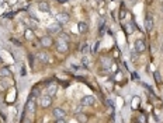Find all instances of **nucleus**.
I'll use <instances>...</instances> for the list:
<instances>
[{
  "label": "nucleus",
  "instance_id": "1",
  "mask_svg": "<svg viewBox=\"0 0 163 123\" xmlns=\"http://www.w3.org/2000/svg\"><path fill=\"white\" fill-rule=\"evenodd\" d=\"M47 30H48L49 35H54V34H61V32H62V24H59V23H54V24L49 25Z\"/></svg>",
  "mask_w": 163,
  "mask_h": 123
},
{
  "label": "nucleus",
  "instance_id": "2",
  "mask_svg": "<svg viewBox=\"0 0 163 123\" xmlns=\"http://www.w3.org/2000/svg\"><path fill=\"white\" fill-rule=\"evenodd\" d=\"M40 43L42 48H51L54 45V39H52L51 35H45V36H42L40 39Z\"/></svg>",
  "mask_w": 163,
  "mask_h": 123
},
{
  "label": "nucleus",
  "instance_id": "3",
  "mask_svg": "<svg viewBox=\"0 0 163 123\" xmlns=\"http://www.w3.org/2000/svg\"><path fill=\"white\" fill-rule=\"evenodd\" d=\"M96 102V99L93 95H84L82 98V107H93Z\"/></svg>",
  "mask_w": 163,
  "mask_h": 123
},
{
  "label": "nucleus",
  "instance_id": "4",
  "mask_svg": "<svg viewBox=\"0 0 163 123\" xmlns=\"http://www.w3.org/2000/svg\"><path fill=\"white\" fill-rule=\"evenodd\" d=\"M40 105L42 108H49L52 105V97H49L48 94L47 95H42L40 98Z\"/></svg>",
  "mask_w": 163,
  "mask_h": 123
},
{
  "label": "nucleus",
  "instance_id": "5",
  "mask_svg": "<svg viewBox=\"0 0 163 123\" xmlns=\"http://www.w3.org/2000/svg\"><path fill=\"white\" fill-rule=\"evenodd\" d=\"M146 50V43L143 42V39H137L135 41V52L138 53H142Z\"/></svg>",
  "mask_w": 163,
  "mask_h": 123
},
{
  "label": "nucleus",
  "instance_id": "6",
  "mask_svg": "<svg viewBox=\"0 0 163 123\" xmlns=\"http://www.w3.org/2000/svg\"><path fill=\"white\" fill-rule=\"evenodd\" d=\"M25 107H27V108H25V109H27V112L33 116L34 112H35V107H37V104H35V101H34L33 97L28 99V102H27V105H25Z\"/></svg>",
  "mask_w": 163,
  "mask_h": 123
},
{
  "label": "nucleus",
  "instance_id": "7",
  "mask_svg": "<svg viewBox=\"0 0 163 123\" xmlns=\"http://www.w3.org/2000/svg\"><path fill=\"white\" fill-rule=\"evenodd\" d=\"M56 50L59 52V53H66V52L69 50V45H68V42L58 41V43H56Z\"/></svg>",
  "mask_w": 163,
  "mask_h": 123
},
{
  "label": "nucleus",
  "instance_id": "8",
  "mask_svg": "<svg viewBox=\"0 0 163 123\" xmlns=\"http://www.w3.org/2000/svg\"><path fill=\"white\" fill-rule=\"evenodd\" d=\"M69 14L68 13H59L56 16V23L59 24H66V23H69Z\"/></svg>",
  "mask_w": 163,
  "mask_h": 123
},
{
  "label": "nucleus",
  "instance_id": "9",
  "mask_svg": "<svg viewBox=\"0 0 163 123\" xmlns=\"http://www.w3.org/2000/svg\"><path fill=\"white\" fill-rule=\"evenodd\" d=\"M152 28H153V17L150 14H148L146 18H145V30L149 32V31H152Z\"/></svg>",
  "mask_w": 163,
  "mask_h": 123
},
{
  "label": "nucleus",
  "instance_id": "10",
  "mask_svg": "<svg viewBox=\"0 0 163 123\" xmlns=\"http://www.w3.org/2000/svg\"><path fill=\"white\" fill-rule=\"evenodd\" d=\"M52 115H54V118H56V119H63L66 116V112L63 109H61V108H55L52 111Z\"/></svg>",
  "mask_w": 163,
  "mask_h": 123
},
{
  "label": "nucleus",
  "instance_id": "11",
  "mask_svg": "<svg viewBox=\"0 0 163 123\" xmlns=\"http://www.w3.org/2000/svg\"><path fill=\"white\" fill-rule=\"evenodd\" d=\"M56 90H58V85L55 82H51V84H48V87H47V94H48L49 97H54L56 94Z\"/></svg>",
  "mask_w": 163,
  "mask_h": 123
},
{
  "label": "nucleus",
  "instance_id": "12",
  "mask_svg": "<svg viewBox=\"0 0 163 123\" xmlns=\"http://www.w3.org/2000/svg\"><path fill=\"white\" fill-rule=\"evenodd\" d=\"M37 59L42 62V63H48L49 62V56L48 53H45V52H40V53H37Z\"/></svg>",
  "mask_w": 163,
  "mask_h": 123
},
{
  "label": "nucleus",
  "instance_id": "13",
  "mask_svg": "<svg viewBox=\"0 0 163 123\" xmlns=\"http://www.w3.org/2000/svg\"><path fill=\"white\" fill-rule=\"evenodd\" d=\"M77 28H79V32H80V34H86L87 31H89V25H87V23H84V21L79 23Z\"/></svg>",
  "mask_w": 163,
  "mask_h": 123
},
{
  "label": "nucleus",
  "instance_id": "14",
  "mask_svg": "<svg viewBox=\"0 0 163 123\" xmlns=\"http://www.w3.org/2000/svg\"><path fill=\"white\" fill-rule=\"evenodd\" d=\"M76 120L79 123H87L89 118H87V115H84V113H77L76 115Z\"/></svg>",
  "mask_w": 163,
  "mask_h": 123
},
{
  "label": "nucleus",
  "instance_id": "15",
  "mask_svg": "<svg viewBox=\"0 0 163 123\" xmlns=\"http://www.w3.org/2000/svg\"><path fill=\"white\" fill-rule=\"evenodd\" d=\"M38 8H40V11H44V13H49V4L48 3H45V1H42L38 4Z\"/></svg>",
  "mask_w": 163,
  "mask_h": 123
},
{
  "label": "nucleus",
  "instance_id": "16",
  "mask_svg": "<svg viewBox=\"0 0 163 123\" xmlns=\"http://www.w3.org/2000/svg\"><path fill=\"white\" fill-rule=\"evenodd\" d=\"M24 34H25V38H27V39H34V32H33L31 28H27Z\"/></svg>",
  "mask_w": 163,
  "mask_h": 123
},
{
  "label": "nucleus",
  "instance_id": "17",
  "mask_svg": "<svg viewBox=\"0 0 163 123\" xmlns=\"http://www.w3.org/2000/svg\"><path fill=\"white\" fill-rule=\"evenodd\" d=\"M103 66H104L106 69H110V67L113 66V62H111L108 58H103Z\"/></svg>",
  "mask_w": 163,
  "mask_h": 123
},
{
  "label": "nucleus",
  "instance_id": "18",
  "mask_svg": "<svg viewBox=\"0 0 163 123\" xmlns=\"http://www.w3.org/2000/svg\"><path fill=\"white\" fill-rule=\"evenodd\" d=\"M0 76H1V77H10V70H8L7 67H3V69L0 70Z\"/></svg>",
  "mask_w": 163,
  "mask_h": 123
},
{
  "label": "nucleus",
  "instance_id": "19",
  "mask_svg": "<svg viewBox=\"0 0 163 123\" xmlns=\"http://www.w3.org/2000/svg\"><path fill=\"white\" fill-rule=\"evenodd\" d=\"M59 39H61V41H63V42H69V39H70V36H69L68 34L61 32V34H59Z\"/></svg>",
  "mask_w": 163,
  "mask_h": 123
},
{
  "label": "nucleus",
  "instance_id": "20",
  "mask_svg": "<svg viewBox=\"0 0 163 123\" xmlns=\"http://www.w3.org/2000/svg\"><path fill=\"white\" fill-rule=\"evenodd\" d=\"M125 31H127L128 34L134 32V31H135V30H134V24H132V23H128V24L125 25Z\"/></svg>",
  "mask_w": 163,
  "mask_h": 123
},
{
  "label": "nucleus",
  "instance_id": "21",
  "mask_svg": "<svg viewBox=\"0 0 163 123\" xmlns=\"http://www.w3.org/2000/svg\"><path fill=\"white\" fill-rule=\"evenodd\" d=\"M153 76H155V81L157 82V84H162V76H160V73H159V71H155Z\"/></svg>",
  "mask_w": 163,
  "mask_h": 123
},
{
  "label": "nucleus",
  "instance_id": "22",
  "mask_svg": "<svg viewBox=\"0 0 163 123\" xmlns=\"http://www.w3.org/2000/svg\"><path fill=\"white\" fill-rule=\"evenodd\" d=\"M138 105H139V98L138 97H135V98L132 99V108H134V109H137Z\"/></svg>",
  "mask_w": 163,
  "mask_h": 123
},
{
  "label": "nucleus",
  "instance_id": "23",
  "mask_svg": "<svg viewBox=\"0 0 163 123\" xmlns=\"http://www.w3.org/2000/svg\"><path fill=\"white\" fill-rule=\"evenodd\" d=\"M8 87L7 81H4V80H0V90H6Z\"/></svg>",
  "mask_w": 163,
  "mask_h": 123
},
{
  "label": "nucleus",
  "instance_id": "24",
  "mask_svg": "<svg viewBox=\"0 0 163 123\" xmlns=\"http://www.w3.org/2000/svg\"><path fill=\"white\" fill-rule=\"evenodd\" d=\"M82 63H83V66H89V58L87 56H83L82 58Z\"/></svg>",
  "mask_w": 163,
  "mask_h": 123
},
{
  "label": "nucleus",
  "instance_id": "25",
  "mask_svg": "<svg viewBox=\"0 0 163 123\" xmlns=\"http://www.w3.org/2000/svg\"><path fill=\"white\" fill-rule=\"evenodd\" d=\"M89 50H90V46L89 45H84V46L82 48V53H87Z\"/></svg>",
  "mask_w": 163,
  "mask_h": 123
},
{
  "label": "nucleus",
  "instance_id": "26",
  "mask_svg": "<svg viewBox=\"0 0 163 123\" xmlns=\"http://www.w3.org/2000/svg\"><path fill=\"white\" fill-rule=\"evenodd\" d=\"M139 122H141V123H146V120H145V116H142V115L139 116Z\"/></svg>",
  "mask_w": 163,
  "mask_h": 123
},
{
  "label": "nucleus",
  "instance_id": "27",
  "mask_svg": "<svg viewBox=\"0 0 163 123\" xmlns=\"http://www.w3.org/2000/svg\"><path fill=\"white\" fill-rule=\"evenodd\" d=\"M35 94H37V95L40 94V90H38V88H34L33 90V95H35Z\"/></svg>",
  "mask_w": 163,
  "mask_h": 123
},
{
  "label": "nucleus",
  "instance_id": "28",
  "mask_svg": "<svg viewBox=\"0 0 163 123\" xmlns=\"http://www.w3.org/2000/svg\"><path fill=\"white\" fill-rule=\"evenodd\" d=\"M55 123H66V122H65V119H56Z\"/></svg>",
  "mask_w": 163,
  "mask_h": 123
},
{
  "label": "nucleus",
  "instance_id": "29",
  "mask_svg": "<svg viewBox=\"0 0 163 123\" xmlns=\"http://www.w3.org/2000/svg\"><path fill=\"white\" fill-rule=\"evenodd\" d=\"M162 10H163V7H162Z\"/></svg>",
  "mask_w": 163,
  "mask_h": 123
}]
</instances>
